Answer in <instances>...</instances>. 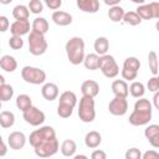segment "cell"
I'll return each instance as SVG.
<instances>
[{
  "label": "cell",
  "instance_id": "cell-15",
  "mask_svg": "<svg viewBox=\"0 0 159 159\" xmlns=\"http://www.w3.org/2000/svg\"><path fill=\"white\" fill-rule=\"evenodd\" d=\"M144 135L152 147L159 148V125L158 124L148 125L144 130Z\"/></svg>",
  "mask_w": 159,
  "mask_h": 159
},
{
  "label": "cell",
  "instance_id": "cell-53",
  "mask_svg": "<svg viewBox=\"0 0 159 159\" xmlns=\"http://www.w3.org/2000/svg\"><path fill=\"white\" fill-rule=\"evenodd\" d=\"M158 57H159V56H158Z\"/></svg>",
  "mask_w": 159,
  "mask_h": 159
},
{
  "label": "cell",
  "instance_id": "cell-3",
  "mask_svg": "<svg viewBox=\"0 0 159 159\" xmlns=\"http://www.w3.org/2000/svg\"><path fill=\"white\" fill-rule=\"evenodd\" d=\"M78 117L83 123H92L96 118L94 98L82 96L78 104Z\"/></svg>",
  "mask_w": 159,
  "mask_h": 159
},
{
  "label": "cell",
  "instance_id": "cell-20",
  "mask_svg": "<svg viewBox=\"0 0 159 159\" xmlns=\"http://www.w3.org/2000/svg\"><path fill=\"white\" fill-rule=\"evenodd\" d=\"M101 143H102V135L97 130H91L84 137V144L87 148L94 149V148L99 147Z\"/></svg>",
  "mask_w": 159,
  "mask_h": 159
},
{
  "label": "cell",
  "instance_id": "cell-33",
  "mask_svg": "<svg viewBox=\"0 0 159 159\" xmlns=\"http://www.w3.org/2000/svg\"><path fill=\"white\" fill-rule=\"evenodd\" d=\"M135 12L140 16L142 20H150V19H154V16H153V10H152V6H150V2H149V4L139 5V6L137 7Z\"/></svg>",
  "mask_w": 159,
  "mask_h": 159
},
{
  "label": "cell",
  "instance_id": "cell-13",
  "mask_svg": "<svg viewBox=\"0 0 159 159\" xmlns=\"http://www.w3.org/2000/svg\"><path fill=\"white\" fill-rule=\"evenodd\" d=\"M10 32L12 36H22L30 34V21L29 20H15L10 26Z\"/></svg>",
  "mask_w": 159,
  "mask_h": 159
},
{
  "label": "cell",
  "instance_id": "cell-19",
  "mask_svg": "<svg viewBox=\"0 0 159 159\" xmlns=\"http://www.w3.org/2000/svg\"><path fill=\"white\" fill-rule=\"evenodd\" d=\"M77 6L83 12L96 14L99 10V1L98 0H77Z\"/></svg>",
  "mask_w": 159,
  "mask_h": 159
},
{
  "label": "cell",
  "instance_id": "cell-32",
  "mask_svg": "<svg viewBox=\"0 0 159 159\" xmlns=\"http://www.w3.org/2000/svg\"><path fill=\"white\" fill-rule=\"evenodd\" d=\"M15 123V114L10 111H2L0 113V125L1 128H10Z\"/></svg>",
  "mask_w": 159,
  "mask_h": 159
},
{
  "label": "cell",
  "instance_id": "cell-40",
  "mask_svg": "<svg viewBox=\"0 0 159 159\" xmlns=\"http://www.w3.org/2000/svg\"><path fill=\"white\" fill-rule=\"evenodd\" d=\"M147 87L150 92H158L159 91V81H158V77L157 76H153L148 80V83H147Z\"/></svg>",
  "mask_w": 159,
  "mask_h": 159
},
{
  "label": "cell",
  "instance_id": "cell-27",
  "mask_svg": "<svg viewBox=\"0 0 159 159\" xmlns=\"http://www.w3.org/2000/svg\"><path fill=\"white\" fill-rule=\"evenodd\" d=\"M12 16L15 17V20H29L30 10L26 5L19 4L12 9Z\"/></svg>",
  "mask_w": 159,
  "mask_h": 159
},
{
  "label": "cell",
  "instance_id": "cell-14",
  "mask_svg": "<svg viewBox=\"0 0 159 159\" xmlns=\"http://www.w3.org/2000/svg\"><path fill=\"white\" fill-rule=\"evenodd\" d=\"M81 92H82V96H84V97L94 98L99 93V84H98V82H96L93 80H86L81 84Z\"/></svg>",
  "mask_w": 159,
  "mask_h": 159
},
{
  "label": "cell",
  "instance_id": "cell-51",
  "mask_svg": "<svg viewBox=\"0 0 159 159\" xmlns=\"http://www.w3.org/2000/svg\"><path fill=\"white\" fill-rule=\"evenodd\" d=\"M155 29H157V31L159 32V20H157V22H155Z\"/></svg>",
  "mask_w": 159,
  "mask_h": 159
},
{
  "label": "cell",
  "instance_id": "cell-52",
  "mask_svg": "<svg viewBox=\"0 0 159 159\" xmlns=\"http://www.w3.org/2000/svg\"><path fill=\"white\" fill-rule=\"evenodd\" d=\"M157 77H158V81H159V75H158V76H157Z\"/></svg>",
  "mask_w": 159,
  "mask_h": 159
},
{
  "label": "cell",
  "instance_id": "cell-1",
  "mask_svg": "<svg viewBox=\"0 0 159 159\" xmlns=\"http://www.w3.org/2000/svg\"><path fill=\"white\" fill-rule=\"evenodd\" d=\"M153 113V104L147 98H139L134 103V109L129 116V123L135 127L145 125L150 122Z\"/></svg>",
  "mask_w": 159,
  "mask_h": 159
},
{
  "label": "cell",
  "instance_id": "cell-2",
  "mask_svg": "<svg viewBox=\"0 0 159 159\" xmlns=\"http://www.w3.org/2000/svg\"><path fill=\"white\" fill-rule=\"evenodd\" d=\"M65 50H66L67 58L72 65L77 66V65L83 63L86 55H84V41L82 37L80 36L71 37L66 42Z\"/></svg>",
  "mask_w": 159,
  "mask_h": 159
},
{
  "label": "cell",
  "instance_id": "cell-50",
  "mask_svg": "<svg viewBox=\"0 0 159 159\" xmlns=\"http://www.w3.org/2000/svg\"><path fill=\"white\" fill-rule=\"evenodd\" d=\"M1 84H5V78H4L2 75H0V86H1Z\"/></svg>",
  "mask_w": 159,
  "mask_h": 159
},
{
  "label": "cell",
  "instance_id": "cell-41",
  "mask_svg": "<svg viewBox=\"0 0 159 159\" xmlns=\"http://www.w3.org/2000/svg\"><path fill=\"white\" fill-rule=\"evenodd\" d=\"M45 4H46L50 9L55 10V11H57V10L62 6V1H61V0H46Z\"/></svg>",
  "mask_w": 159,
  "mask_h": 159
},
{
  "label": "cell",
  "instance_id": "cell-45",
  "mask_svg": "<svg viewBox=\"0 0 159 159\" xmlns=\"http://www.w3.org/2000/svg\"><path fill=\"white\" fill-rule=\"evenodd\" d=\"M150 6H152V10H153V16H154V19L159 20V1H153V2H150Z\"/></svg>",
  "mask_w": 159,
  "mask_h": 159
},
{
  "label": "cell",
  "instance_id": "cell-31",
  "mask_svg": "<svg viewBox=\"0 0 159 159\" xmlns=\"http://www.w3.org/2000/svg\"><path fill=\"white\" fill-rule=\"evenodd\" d=\"M148 66H149L150 72L154 76L159 75V57L155 51H150L148 53Z\"/></svg>",
  "mask_w": 159,
  "mask_h": 159
},
{
  "label": "cell",
  "instance_id": "cell-38",
  "mask_svg": "<svg viewBox=\"0 0 159 159\" xmlns=\"http://www.w3.org/2000/svg\"><path fill=\"white\" fill-rule=\"evenodd\" d=\"M7 43H9L10 48H12V50H20L24 47V40L20 36H11L9 39Z\"/></svg>",
  "mask_w": 159,
  "mask_h": 159
},
{
  "label": "cell",
  "instance_id": "cell-7",
  "mask_svg": "<svg viewBox=\"0 0 159 159\" xmlns=\"http://www.w3.org/2000/svg\"><path fill=\"white\" fill-rule=\"evenodd\" d=\"M139 68H140V61L137 57L130 56V57H127L124 60L120 75H122L124 81H134L138 76Z\"/></svg>",
  "mask_w": 159,
  "mask_h": 159
},
{
  "label": "cell",
  "instance_id": "cell-6",
  "mask_svg": "<svg viewBox=\"0 0 159 159\" xmlns=\"http://www.w3.org/2000/svg\"><path fill=\"white\" fill-rule=\"evenodd\" d=\"M29 51L34 56H41L47 51V41L45 39V35L36 34L31 31L29 34Z\"/></svg>",
  "mask_w": 159,
  "mask_h": 159
},
{
  "label": "cell",
  "instance_id": "cell-23",
  "mask_svg": "<svg viewBox=\"0 0 159 159\" xmlns=\"http://www.w3.org/2000/svg\"><path fill=\"white\" fill-rule=\"evenodd\" d=\"M0 67L4 71H6V72H14L17 68V62H16V60H15L14 56L4 55L0 58Z\"/></svg>",
  "mask_w": 159,
  "mask_h": 159
},
{
  "label": "cell",
  "instance_id": "cell-46",
  "mask_svg": "<svg viewBox=\"0 0 159 159\" xmlns=\"http://www.w3.org/2000/svg\"><path fill=\"white\" fill-rule=\"evenodd\" d=\"M153 106L159 111V91L155 92L154 96H153Z\"/></svg>",
  "mask_w": 159,
  "mask_h": 159
},
{
  "label": "cell",
  "instance_id": "cell-36",
  "mask_svg": "<svg viewBox=\"0 0 159 159\" xmlns=\"http://www.w3.org/2000/svg\"><path fill=\"white\" fill-rule=\"evenodd\" d=\"M30 12L37 15V14H41L43 11V2L41 0H31L27 5Z\"/></svg>",
  "mask_w": 159,
  "mask_h": 159
},
{
  "label": "cell",
  "instance_id": "cell-17",
  "mask_svg": "<svg viewBox=\"0 0 159 159\" xmlns=\"http://www.w3.org/2000/svg\"><path fill=\"white\" fill-rule=\"evenodd\" d=\"M112 92L114 97L127 98V96L129 94V86L124 80H114L112 82Z\"/></svg>",
  "mask_w": 159,
  "mask_h": 159
},
{
  "label": "cell",
  "instance_id": "cell-35",
  "mask_svg": "<svg viewBox=\"0 0 159 159\" xmlns=\"http://www.w3.org/2000/svg\"><path fill=\"white\" fill-rule=\"evenodd\" d=\"M14 96V88L11 84H1L0 86V101L1 102H7L12 98Z\"/></svg>",
  "mask_w": 159,
  "mask_h": 159
},
{
  "label": "cell",
  "instance_id": "cell-48",
  "mask_svg": "<svg viewBox=\"0 0 159 159\" xmlns=\"http://www.w3.org/2000/svg\"><path fill=\"white\" fill-rule=\"evenodd\" d=\"M7 152V145L4 140H1V150H0V157H5Z\"/></svg>",
  "mask_w": 159,
  "mask_h": 159
},
{
  "label": "cell",
  "instance_id": "cell-22",
  "mask_svg": "<svg viewBox=\"0 0 159 159\" xmlns=\"http://www.w3.org/2000/svg\"><path fill=\"white\" fill-rule=\"evenodd\" d=\"M31 31L36 32V34H40V35H45L47 31H48V22L45 17H36L32 21V25H31Z\"/></svg>",
  "mask_w": 159,
  "mask_h": 159
},
{
  "label": "cell",
  "instance_id": "cell-37",
  "mask_svg": "<svg viewBox=\"0 0 159 159\" xmlns=\"http://www.w3.org/2000/svg\"><path fill=\"white\" fill-rule=\"evenodd\" d=\"M72 113H73V108L72 107L58 103V106H57V114H58V117H61V118H68V117L72 116Z\"/></svg>",
  "mask_w": 159,
  "mask_h": 159
},
{
  "label": "cell",
  "instance_id": "cell-29",
  "mask_svg": "<svg viewBox=\"0 0 159 159\" xmlns=\"http://www.w3.org/2000/svg\"><path fill=\"white\" fill-rule=\"evenodd\" d=\"M129 93H130V96L132 97H134V98H143V96H144V93H145V87H144V84L142 83V82H139V81H133L132 83H130V86H129Z\"/></svg>",
  "mask_w": 159,
  "mask_h": 159
},
{
  "label": "cell",
  "instance_id": "cell-18",
  "mask_svg": "<svg viewBox=\"0 0 159 159\" xmlns=\"http://www.w3.org/2000/svg\"><path fill=\"white\" fill-rule=\"evenodd\" d=\"M51 19L58 26H68L72 22V15L68 14L67 11H62V10L53 11Z\"/></svg>",
  "mask_w": 159,
  "mask_h": 159
},
{
  "label": "cell",
  "instance_id": "cell-16",
  "mask_svg": "<svg viewBox=\"0 0 159 159\" xmlns=\"http://www.w3.org/2000/svg\"><path fill=\"white\" fill-rule=\"evenodd\" d=\"M58 93H60L58 86H57L56 83H52V82L45 83V84L42 86V88H41V94H42V97H43L46 101H48V102L55 101V99L58 97Z\"/></svg>",
  "mask_w": 159,
  "mask_h": 159
},
{
  "label": "cell",
  "instance_id": "cell-4",
  "mask_svg": "<svg viewBox=\"0 0 159 159\" xmlns=\"http://www.w3.org/2000/svg\"><path fill=\"white\" fill-rule=\"evenodd\" d=\"M21 77L26 83L30 84H42L46 81V72L39 67L25 66L21 70Z\"/></svg>",
  "mask_w": 159,
  "mask_h": 159
},
{
  "label": "cell",
  "instance_id": "cell-34",
  "mask_svg": "<svg viewBox=\"0 0 159 159\" xmlns=\"http://www.w3.org/2000/svg\"><path fill=\"white\" fill-rule=\"evenodd\" d=\"M123 22L127 24V25H130V26H137L142 22V19L135 11H128V12L124 14Z\"/></svg>",
  "mask_w": 159,
  "mask_h": 159
},
{
  "label": "cell",
  "instance_id": "cell-26",
  "mask_svg": "<svg viewBox=\"0 0 159 159\" xmlns=\"http://www.w3.org/2000/svg\"><path fill=\"white\" fill-rule=\"evenodd\" d=\"M99 63H101V56H98L97 53H88V55H86L84 61H83L84 67L87 70H91V71L98 70L99 68Z\"/></svg>",
  "mask_w": 159,
  "mask_h": 159
},
{
  "label": "cell",
  "instance_id": "cell-10",
  "mask_svg": "<svg viewBox=\"0 0 159 159\" xmlns=\"http://www.w3.org/2000/svg\"><path fill=\"white\" fill-rule=\"evenodd\" d=\"M22 118L25 119V122H26L27 124H30V125H32V127H39V125H41V124L45 122V119H46L45 113H43L41 109H39L37 107H35V106H32L29 111L24 112V113H22Z\"/></svg>",
  "mask_w": 159,
  "mask_h": 159
},
{
  "label": "cell",
  "instance_id": "cell-39",
  "mask_svg": "<svg viewBox=\"0 0 159 159\" xmlns=\"http://www.w3.org/2000/svg\"><path fill=\"white\" fill-rule=\"evenodd\" d=\"M142 155L143 154L138 148H129L124 154L125 159H142Z\"/></svg>",
  "mask_w": 159,
  "mask_h": 159
},
{
  "label": "cell",
  "instance_id": "cell-9",
  "mask_svg": "<svg viewBox=\"0 0 159 159\" xmlns=\"http://www.w3.org/2000/svg\"><path fill=\"white\" fill-rule=\"evenodd\" d=\"M56 137V132L52 127L50 125H43V127H40L39 129H35L30 137H29V142L31 144L32 148H35L37 144H40L42 140L45 139H48V138H53Z\"/></svg>",
  "mask_w": 159,
  "mask_h": 159
},
{
  "label": "cell",
  "instance_id": "cell-21",
  "mask_svg": "<svg viewBox=\"0 0 159 159\" xmlns=\"http://www.w3.org/2000/svg\"><path fill=\"white\" fill-rule=\"evenodd\" d=\"M93 47H94V51L98 56H104V55H107V52L109 50V41L107 37L99 36L94 40Z\"/></svg>",
  "mask_w": 159,
  "mask_h": 159
},
{
  "label": "cell",
  "instance_id": "cell-28",
  "mask_svg": "<svg viewBox=\"0 0 159 159\" xmlns=\"http://www.w3.org/2000/svg\"><path fill=\"white\" fill-rule=\"evenodd\" d=\"M124 14H125V11H124V9H123L120 5L109 7V10H108V17H109V20L113 21V22L123 21Z\"/></svg>",
  "mask_w": 159,
  "mask_h": 159
},
{
  "label": "cell",
  "instance_id": "cell-49",
  "mask_svg": "<svg viewBox=\"0 0 159 159\" xmlns=\"http://www.w3.org/2000/svg\"><path fill=\"white\" fill-rule=\"evenodd\" d=\"M73 159H89V158L87 155H84V154H77V155L73 157Z\"/></svg>",
  "mask_w": 159,
  "mask_h": 159
},
{
  "label": "cell",
  "instance_id": "cell-5",
  "mask_svg": "<svg viewBox=\"0 0 159 159\" xmlns=\"http://www.w3.org/2000/svg\"><path fill=\"white\" fill-rule=\"evenodd\" d=\"M58 140L56 137L53 138H48V139H45L42 140L40 144H37L34 150H35V154L42 159L45 158H50L52 155H55L57 152H58Z\"/></svg>",
  "mask_w": 159,
  "mask_h": 159
},
{
  "label": "cell",
  "instance_id": "cell-30",
  "mask_svg": "<svg viewBox=\"0 0 159 159\" xmlns=\"http://www.w3.org/2000/svg\"><path fill=\"white\" fill-rule=\"evenodd\" d=\"M16 107L24 113L26 111H29L32 107V101L31 97L27 94H19L16 97Z\"/></svg>",
  "mask_w": 159,
  "mask_h": 159
},
{
  "label": "cell",
  "instance_id": "cell-42",
  "mask_svg": "<svg viewBox=\"0 0 159 159\" xmlns=\"http://www.w3.org/2000/svg\"><path fill=\"white\" fill-rule=\"evenodd\" d=\"M91 159H107V154L102 149H96L91 154Z\"/></svg>",
  "mask_w": 159,
  "mask_h": 159
},
{
  "label": "cell",
  "instance_id": "cell-44",
  "mask_svg": "<svg viewBox=\"0 0 159 159\" xmlns=\"http://www.w3.org/2000/svg\"><path fill=\"white\" fill-rule=\"evenodd\" d=\"M11 25H10V22H9V20H7V17L6 16H0V31L1 32H5L9 27H10Z\"/></svg>",
  "mask_w": 159,
  "mask_h": 159
},
{
  "label": "cell",
  "instance_id": "cell-8",
  "mask_svg": "<svg viewBox=\"0 0 159 159\" xmlns=\"http://www.w3.org/2000/svg\"><path fill=\"white\" fill-rule=\"evenodd\" d=\"M99 70L107 78H114L119 73V66L117 61L112 55H108V53L104 56H101Z\"/></svg>",
  "mask_w": 159,
  "mask_h": 159
},
{
  "label": "cell",
  "instance_id": "cell-12",
  "mask_svg": "<svg viewBox=\"0 0 159 159\" xmlns=\"http://www.w3.org/2000/svg\"><path fill=\"white\" fill-rule=\"evenodd\" d=\"M7 144L14 150L22 149L25 147V144H26V135L22 132L15 130V132H12V133L9 134V137H7Z\"/></svg>",
  "mask_w": 159,
  "mask_h": 159
},
{
  "label": "cell",
  "instance_id": "cell-43",
  "mask_svg": "<svg viewBox=\"0 0 159 159\" xmlns=\"http://www.w3.org/2000/svg\"><path fill=\"white\" fill-rule=\"evenodd\" d=\"M142 159H159V153L157 150H147L143 153Z\"/></svg>",
  "mask_w": 159,
  "mask_h": 159
},
{
  "label": "cell",
  "instance_id": "cell-47",
  "mask_svg": "<svg viewBox=\"0 0 159 159\" xmlns=\"http://www.w3.org/2000/svg\"><path fill=\"white\" fill-rule=\"evenodd\" d=\"M119 2H120V0H104V4L108 5L109 7L117 6V5H119Z\"/></svg>",
  "mask_w": 159,
  "mask_h": 159
},
{
  "label": "cell",
  "instance_id": "cell-25",
  "mask_svg": "<svg viewBox=\"0 0 159 159\" xmlns=\"http://www.w3.org/2000/svg\"><path fill=\"white\" fill-rule=\"evenodd\" d=\"M58 103L61 104H65V106H70L72 108L76 107L77 104V96L75 92L72 91H65L60 94V99H58Z\"/></svg>",
  "mask_w": 159,
  "mask_h": 159
},
{
  "label": "cell",
  "instance_id": "cell-11",
  "mask_svg": "<svg viewBox=\"0 0 159 159\" xmlns=\"http://www.w3.org/2000/svg\"><path fill=\"white\" fill-rule=\"evenodd\" d=\"M108 111H109L111 114L117 116V117L124 116L127 113V111H128V101H127V98L114 97L108 104Z\"/></svg>",
  "mask_w": 159,
  "mask_h": 159
},
{
  "label": "cell",
  "instance_id": "cell-24",
  "mask_svg": "<svg viewBox=\"0 0 159 159\" xmlns=\"http://www.w3.org/2000/svg\"><path fill=\"white\" fill-rule=\"evenodd\" d=\"M61 153L63 157H75V153L77 150V144L73 139H66L62 142L61 148H60Z\"/></svg>",
  "mask_w": 159,
  "mask_h": 159
}]
</instances>
